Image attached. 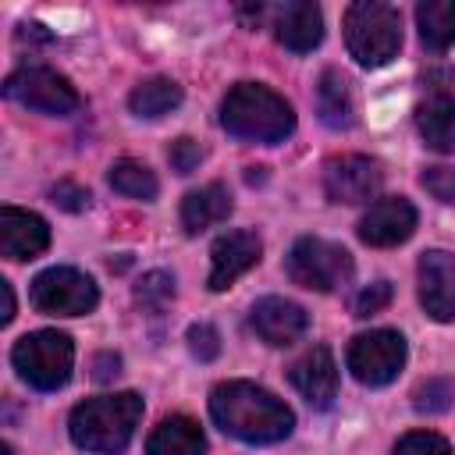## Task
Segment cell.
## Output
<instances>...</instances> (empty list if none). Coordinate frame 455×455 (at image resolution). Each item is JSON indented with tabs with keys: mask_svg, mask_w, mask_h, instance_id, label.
<instances>
[{
	"mask_svg": "<svg viewBox=\"0 0 455 455\" xmlns=\"http://www.w3.org/2000/svg\"><path fill=\"white\" fill-rule=\"evenodd\" d=\"M135 302H139L142 309H149V313H160L164 306L174 302V277H171L167 270H149V274H142L139 284H135Z\"/></svg>",
	"mask_w": 455,
	"mask_h": 455,
	"instance_id": "cell-25",
	"label": "cell"
},
{
	"mask_svg": "<svg viewBox=\"0 0 455 455\" xmlns=\"http://www.w3.org/2000/svg\"><path fill=\"white\" fill-rule=\"evenodd\" d=\"M316 114L327 128L334 132H345L355 124V103H352V89H348V78L334 68H327L316 82Z\"/></svg>",
	"mask_w": 455,
	"mask_h": 455,
	"instance_id": "cell-21",
	"label": "cell"
},
{
	"mask_svg": "<svg viewBox=\"0 0 455 455\" xmlns=\"http://www.w3.org/2000/svg\"><path fill=\"white\" fill-rule=\"evenodd\" d=\"M391 455H451V444L434 430H412L395 444Z\"/></svg>",
	"mask_w": 455,
	"mask_h": 455,
	"instance_id": "cell-27",
	"label": "cell"
},
{
	"mask_svg": "<svg viewBox=\"0 0 455 455\" xmlns=\"http://www.w3.org/2000/svg\"><path fill=\"white\" fill-rule=\"evenodd\" d=\"M416 128L423 146L437 153H455V100L448 92H434L416 107Z\"/></svg>",
	"mask_w": 455,
	"mask_h": 455,
	"instance_id": "cell-19",
	"label": "cell"
},
{
	"mask_svg": "<svg viewBox=\"0 0 455 455\" xmlns=\"http://www.w3.org/2000/svg\"><path fill=\"white\" fill-rule=\"evenodd\" d=\"M146 455H206V437L196 419L164 416L146 441Z\"/></svg>",
	"mask_w": 455,
	"mask_h": 455,
	"instance_id": "cell-20",
	"label": "cell"
},
{
	"mask_svg": "<svg viewBox=\"0 0 455 455\" xmlns=\"http://www.w3.org/2000/svg\"><path fill=\"white\" fill-rule=\"evenodd\" d=\"M139 419H142V398L135 391H121V395H100L78 402L71 409L68 430L71 441L85 451L121 455L132 444Z\"/></svg>",
	"mask_w": 455,
	"mask_h": 455,
	"instance_id": "cell-2",
	"label": "cell"
},
{
	"mask_svg": "<svg viewBox=\"0 0 455 455\" xmlns=\"http://www.w3.org/2000/svg\"><path fill=\"white\" fill-rule=\"evenodd\" d=\"M391 299H395L391 281H384V277H380V281H370V284L352 299V313H355V316H373V313L387 309Z\"/></svg>",
	"mask_w": 455,
	"mask_h": 455,
	"instance_id": "cell-28",
	"label": "cell"
},
{
	"mask_svg": "<svg viewBox=\"0 0 455 455\" xmlns=\"http://www.w3.org/2000/svg\"><path fill=\"white\" fill-rule=\"evenodd\" d=\"M270 28L277 36V43L291 53H309L320 46L323 39V14L316 4L306 0H291L281 7H270Z\"/></svg>",
	"mask_w": 455,
	"mask_h": 455,
	"instance_id": "cell-16",
	"label": "cell"
},
{
	"mask_svg": "<svg viewBox=\"0 0 455 455\" xmlns=\"http://www.w3.org/2000/svg\"><path fill=\"white\" fill-rule=\"evenodd\" d=\"M178 103H181V85H178L174 78H146V82H139V85L132 89V96H128L132 114H135V117H149V121L171 114Z\"/></svg>",
	"mask_w": 455,
	"mask_h": 455,
	"instance_id": "cell-23",
	"label": "cell"
},
{
	"mask_svg": "<svg viewBox=\"0 0 455 455\" xmlns=\"http://www.w3.org/2000/svg\"><path fill=\"white\" fill-rule=\"evenodd\" d=\"M110 188L121 192V196H128V199L149 203V199H156L160 181H156V174L146 164H139V160H117L110 167Z\"/></svg>",
	"mask_w": 455,
	"mask_h": 455,
	"instance_id": "cell-24",
	"label": "cell"
},
{
	"mask_svg": "<svg viewBox=\"0 0 455 455\" xmlns=\"http://www.w3.org/2000/svg\"><path fill=\"white\" fill-rule=\"evenodd\" d=\"M50 245V228L39 213L4 206L0 210V252L7 259H36Z\"/></svg>",
	"mask_w": 455,
	"mask_h": 455,
	"instance_id": "cell-17",
	"label": "cell"
},
{
	"mask_svg": "<svg viewBox=\"0 0 455 455\" xmlns=\"http://www.w3.org/2000/svg\"><path fill=\"white\" fill-rule=\"evenodd\" d=\"M50 199L60 206V210H68V213H82L85 206H89V188L85 185H75V181H57L53 188H50Z\"/></svg>",
	"mask_w": 455,
	"mask_h": 455,
	"instance_id": "cell-32",
	"label": "cell"
},
{
	"mask_svg": "<svg viewBox=\"0 0 455 455\" xmlns=\"http://www.w3.org/2000/svg\"><path fill=\"white\" fill-rule=\"evenodd\" d=\"M228 213H231V192L220 181H210L203 188H192L181 199V228L188 235H199V231L228 220Z\"/></svg>",
	"mask_w": 455,
	"mask_h": 455,
	"instance_id": "cell-18",
	"label": "cell"
},
{
	"mask_svg": "<svg viewBox=\"0 0 455 455\" xmlns=\"http://www.w3.org/2000/svg\"><path fill=\"white\" fill-rule=\"evenodd\" d=\"M245 181H249V185H256V181H263V167H249V174H245Z\"/></svg>",
	"mask_w": 455,
	"mask_h": 455,
	"instance_id": "cell-35",
	"label": "cell"
},
{
	"mask_svg": "<svg viewBox=\"0 0 455 455\" xmlns=\"http://www.w3.org/2000/svg\"><path fill=\"white\" fill-rule=\"evenodd\" d=\"M167 160H171V167H174L178 174H192V171L203 164V146H199L196 139L181 135V139H174V142H171Z\"/></svg>",
	"mask_w": 455,
	"mask_h": 455,
	"instance_id": "cell-31",
	"label": "cell"
},
{
	"mask_svg": "<svg viewBox=\"0 0 455 455\" xmlns=\"http://www.w3.org/2000/svg\"><path fill=\"white\" fill-rule=\"evenodd\" d=\"M188 352L199 363H213L220 355V334L213 323H192L188 327Z\"/></svg>",
	"mask_w": 455,
	"mask_h": 455,
	"instance_id": "cell-29",
	"label": "cell"
},
{
	"mask_svg": "<svg viewBox=\"0 0 455 455\" xmlns=\"http://www.w3.org/2000/svg\"><path fill=\"white\" fill-rule=\"evenodd\" d=\"M100 302L96 281L75 267H50L32 281V306L46 316H82Z\"/></svg>",
	"mask_w": 455,
	"mask_h": 455,
	"instance_id": "cell-9",
	"label": "cell"
},
{
	"mask_svg": "<svg viewBox=\"0 0 455 455\" xmlns=\"http://www.w3.org/2000/svg\"><path fill=\"white\" fill-rule=\"evenodd\" d=\"M220 124L242 142H284L295 128L291 103L259 82H238L220 103Z\"/></svg>",
	"mask_w": 455,
	"mask_h": 455,
	"instance_id": "cell-3",
	"label": "cell"
},
{
	"mask_svg": "<svg viewBox=\"0 0 455 455\" xmlns=\"http://www.w3.org/2000/svg\"><path fill=\"white\" fill-rule=\"evenodd\" d=\"M210 416L224 434H231L245 444L284 441L295 427L291 409L277 395H270L267 387L249 384V380L217 384L210 391Z\"/></svg>",
	"mask_w": 455,
	"mask_h": 455,
	"instance_id": "cell-1",
	"label": "cell"
},
{
	"mask_svg": "<svg viewBox=\"0 0 455 455\" xmlns=\"http://www.w3.org/2000/svg\"><path fill=\"white\" fill-rule=\"evenodd\" d=\"M117 373H121V355L103 352V355H96V359H92V380L107 384V380H114Z\"/></svg>",
	"mask_w": 455,
	"mask_h": 455,
	"instance_id": "cell-33",
	"label": "cell"
},
{
	"mask_svg": "<svg viewBox=\"0 0 455 455\" xmlns=\"http://www.w3.org/2000/svg\"><path fill=\"white\" fill-rule=\"evenodd\" d=\"M405 338L398 331H387V327H377V331H366V334H355L348 341V352H345V363L352 370V377L366 387H384L391 384L402 366H405Z\"/></svg>",
	"mask_w": 455,
	"mask_h": 455,
	"instance_id": "cell-8",
	"label": "cell"
},
{
	"mask_svg": "<svg viewBox=\"0 0 455 455\" xmlns=\"http://www.w3.org/2000/svg\"><path fill=\"white\" fill-rule=\"evenodd\" d=\"M345 46L363 68H384L402 50V18L391 4L359 0L345 11Z\"/></svg>",
	"mask_w": 455,
	"mask_h": 455,
	"instance_id": "cell-4",
	"label": "cell"
},
{
	"mask_svg": "<svg viewBox=\"0 0 455 455\" xmlns=\"http://www.w3.org/2000/svg\"><path fill=\"white\" fill-rule=\"evenodd\" d=\"M416 231V206L405 196H384L370 203V210L359 220V238L377 249H391L405 242Z\"/></svg>",
	"mask_w": 455,
	"mask_h": 455,
	"instance_id": "cell-13",
	"label": "cell"
},
{
	"mask_svg": "<svg viewBox=\"0 0 455 455\" xmlns=\"http://www.w3.org/2000/svg\"><path fill=\"white\" fill-rule=\"evenodd\" d=\"M451 398H455V380H448V377H430V380H423V384L412 391L416 412H427V416L448 412V409H451Z\"/></svg>",
	"mask_w": 455,
	"mask_h": 455,
	"instance_id": "cell-26",
	"label": "cell"
},
{
	"mask_svg": "<svg viewBox=\"0 0 455 455\" xmlns=\"http://www.w3.org/2000/svg\"><path fill=\"white\" fill-rule=\"evenodd\" d=\"M249 327L256 331L259 341L274 345V348H284V345H295L306 327H309V316L299 302L291 299H281V295H267L259 302H252L249 309Z\"/></svg>",
	"mask_w": 455,
	"mask_h": 455,
	"instance_id": "cell-12",
	"label": "cell"
},
{
	"mask_svg": "<svg viewBox=\"0 0 455 455\" xmlns=\"http://www.w3.org/2000/svg\"><path fill=\"white\" fill-rule=\"evenodd\" d=\"M259 252H263V242H259L256 231L238 228V231L220 235L213 242V249H210V277H206V284L213 291H228L245 270H252L259 263Z\"/></svg>",
	"mask_w": 455,
	"mask_h": 455,
	"instance_id": "cell-11",
	"label": "cell"
},
{
	"mask_svg": "<svg viewBox=\"0 0 455 455\" xmlns=\"http://www.w3.org/2000/svg\"><path fill=\"white\" fill-rule=\"evenodd\" d=\"M419 185L437 199V203H448V206H455V167H427L423 171V178H419Z\"/></svg>",
	"mask_w": 455,
	"mask_h": 455,
	"instance_id": "cell-30",
	"label": "cell"
},
{
	"mask_svg": "<svg viewBox=\"0 0 455 455\" xmlns=\"http://www.w3.org/2000/svg\"><path fill=\"white\" fill-rule=\"evenodd\" d=\"M0 295H4V313H0V323H11L14 320V291L7 281H0Z\"/></svg>",
	"mask_w": 455,
	"mask_h": 455,
	"instance_id": "cell-34",
	"label": "cell"
},
{
	"mask_svg": "<svg viewBox=\"0 0 455 455\" xmlns=\"http://www.w3.org/2000/svg\"><path fill=\"white\" fill-rule=\"evenodd\" d=\"M416 25L427 50L441 53L455 46V0H423L416 7Z\"/></svg>",
	"mask_w": 455,
	"mask_h": 455,
	"instance_id": "cell-22",
	"label": "cell"
},
{
	"mask_svg": "<svg viewBox=\"0 0 455 455\" xmlns=\"http://www.w3.org/2000/svg\"><path fill=\"white\" fill-rule=\"evenodd\" d=\"M11 363H14L18 377L25 384H32L36 391H57L71 380L75 345L64 331H32V334L18 338Z\"/></svg>",
	"mask_w": 455,
	"mask_h": 455,
	"instance_id": "cell-5",
	"label": "cell"
},
{
	"mask_svg": "<svg viewBox=\"0 0 455 455\" xmlns=\"http://www.w3.org/2000/svg\"><path fill=\"white\" fill-rule=\"evenodd\" d=\"M4 96L14 100V103H21V107H28V110L57 114V117L75 114L82 107L78 89L64 75L50 71L43 64H25V68L11 71L7 82H4Z\"/></svg>",
	"mask_w": 455,
	"mask_h": 455,
	"instance_id": "cell-7",
	"label": "cell"
},
{
	"mask_svg": "<svg viewBox=\"0 0 455 455\" xmlns=\"http://www.w3.org/2000/svg\"><path fill=\"white\" fill-rule=\"evenodd\" d=\"M288 277L309 291H334L352 277V252L327 238H299L288 249Z\"/></svg>",
	"mask_w": 455,
	"mask_h": 455,
	"instance_id": "cell-6",
	"label": "cell"
},
{
	"mask_svg": "<svg viewBox=\"0 0 455 455\" xmlns=\"http://www.w3.org/2000/svg\"><path fill=\"white\" fill-rule=\"evenodd\" d=\"M380 181H384L380 164L370 160V156H359V153L331 156L323 164V192L334 203H345V206L370 203L380 192Z\"/></svg>",
	"mask_w": 455,
	"mask_h": 455,
	"instance_id": "cell-10",
	"label": "cell"
},
{
	"mask_svg": "<svg viewBox=\"0 0 455 455\" xmlns=\"http://www.w3.org/2000/svg\"><path fill=\"white\" fill-rule=\"evenodd\" d=\"M416 270H419V302L427 316L441 323L455 320V256L444 249H427Z\"/></svg>",
	"mask_w": 455,
	"mask_h": 455,
	"instance_id": "cell-14",
	"label": "cell"
},
{
	"mask_svg": "<svg viewBox=\"0 0 455 455\" xmlns=\"http://www.w3.org/2000/svg\"><path fill=\"white\" fill-rule=\"evenodd\" d=\"M288 380L313 409H331V402L338 398V363L331 348L313 345L309 352H302L288 366Z\"/></svg>",
	"mask_w": 455,
	"mask_h": 455,
	"instance_id": "cell-15",
	"label": "cell"
}]
</instances>
